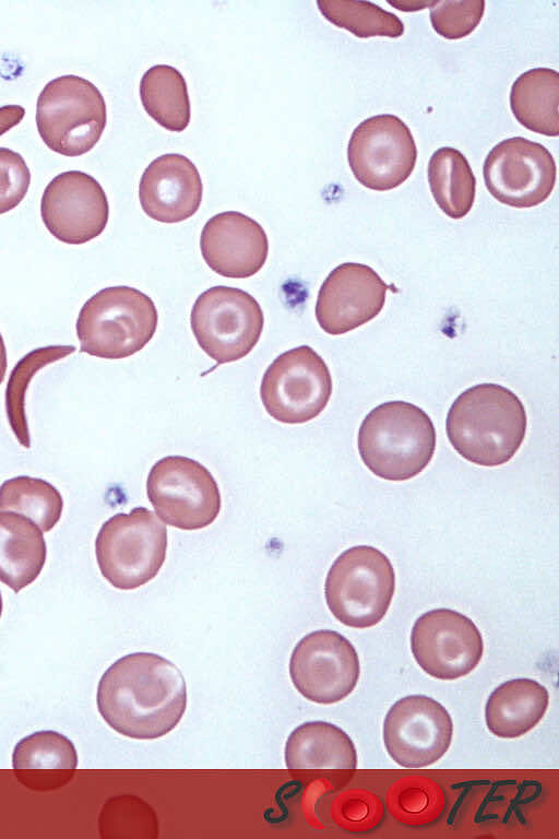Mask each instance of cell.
Segmentation results:
<instances>
[{"label": "cell", "instance_id": "14", "mask_svg": "<svg viewBox=\"0 0 559 839\" xmlns=\"http://www.w3.org/2000/svg\"><path fill=\"white\" fill-rule=\"evenodd\" d=\"M411 650L428 675L452 681L478 665L484 641L471 618L450 608H435L416 619L411 633Z\"/></svg>", "mask_w": 559, "mask_h": 839}, {"label": "cell", "instance_id": "5", "mask_svg": "<svg viewBox=\"0 0 559 839\" xmlns=\"http://www.w3.org/2000/svg\"><path fill=\"white\" fill-rule=\"evenodd\" d=\"M166 525L145 507L106 520L95 540L103 577L120 590H133L156 577L167 552Z\"/></svg>", "mask_w": 559, "mask_h": 839}, {"label": "cell", "instance_id": "13", "mask_svg": "<svg viewBox=\"0 0 559 839\" xmlns=\"http://www.w3.org/2000/svg\"><path fill=\"white\" fill-rule=\"evenodd\" d=\"M360 674L358 654L343 635L316 630L295 646L289 660V675L296 689L317 704H334L356 687Z\"/></svg>", "mask_w": 559, "mask_h": 839}, {"label": "cell", "instance_id": "26", "mask_svg": "<svg viewBox=\"0 0 559 839\" xmlns=\"http://www.w3.org/2000/svg\"><path fill=\"white\" fill-rule=\"evenodd\" d=\"M63 499L49 482L20 475L0 486V511H14L26 516L41 531H50L60 520Z\"/></svg>", "mask_w": 559, "mask_h": 839}, {"label": "cell", "instance_id": "30", "mask_svg": "<svg viewBox=\"0 0 559 839\" xmlns=\"http://www.w3.org/2000/svg\"><path fill=\"white\" fill-rule=\"evenodd\" d=\"M430 22L435 32L447 39H460L480 23L485 12L484 0L431 1Z\"/></svg>", "mask_w": 559, "mask_h": 839}, {"label": "cell", "instance_id": "34", "mask_svg": "<svg viewBox=\"0 0 559 839\" xmlns=\"http://www.w3.org/2000/svg\"><path fill=\"white\" fill-rule=\"evenodd\" d=\"M8 367L7 350L3 338L0 333V385L3 382Z\"/></svg>", "mask_w": 559, "mask_h": 839}, {"label": "cell", "instance_id": "28", "mask_svg": "<svg viewBox=\"0 0 559 839\" xmlns=\"http://www.w3.org/2000/svg\"><path fill=\"white\" fill-rule=\"evenodd\" d=\"M317 5L325 20L359 38H397L404 33V24L394 13L370 1L318 0Z\"/></svg>", "mask_w": 559, "mask_h": 839}, {"label": "cell", "instance_id": "24", "mask_svg": "<svg viewBox=\"0 0 559 839\" xmlns=\"http://www.w3.org/2000/svg\"><path fill=\"white\" fill-rule=\"evenodd\" d=\"M431 194L440 210L459 220L471 211L476 194V178L466 157L451 146L437 149L427 168Z\"/></svg>", "mask_w": 559, "mask_h": 839}, {"label": "cell", "instance_id": "19", "mask_svg": "<svg viewBox=\"0 0 559 839\" xmlns=\"http://www.w3.org/2000/svg\"><path fill=\"white\" fill-rule=\"evenodd\" d=\"M203 184L197 166L179 153L163 154L144 169L139 199L144 213L162 223H179L199 210Z\"/></svg>", "mask_w": 559, "mask_h": 839}, {"label": "cell", "instance_id": "32", "mask_svg": "<svg viewBox=\"0 0 559 839\" xmlns=\"http://www.w3.org/2000/svg\"><path fill=\"white\" fill-rule=\"evenodd\" d=\"M405 787L406 788H404L403 791L401 790V793L397 795L400 799L411 800L412 802L411 804L408 803L397 807L400 811L396 814L399 815L403 814L404 817L406 816L408 817L411 815V820H414L413 823L420 824L424 818L427 819V816L424 813L426 810L428 811L431 810L435 813L438 812L437 807L427 805V803L429 802H432V803L438 802L437 789L435 788L436 785L431 788L428 791V793H427V790L429 789V787L427 788V785H420V787L415 785L411 788L408 785H405ZM432 805H436V804H432Z\"/></svg>", "mask_w": 559, "mask_h": 839}, {"label": "cell", "instance_id": "3", "mask_svg": "<svg viewBox=\"0 0 559 839\" xmlns=\"http://www.w3.org/2000/svg\"><path fill=\"white\" fill-rule=\"evenodd\" d=\"M357 445L362 462L374 475L406 481L417 476L432 460L436 430L419 406L388 401L365 416Z\"/></svg>", "mask_w": 559, "mask_h": 839}, {"label": "cell", "instance_id": "25", "mask_svg": "<svg viewBox=\"0 0 559 839\" xmlns=\"http://www.w3.org/2000/svg\"><path fill=\"white\" fill-rule=\"evenodd\" d=\"M140 98L147 115L163 128L183 131L191 118V106L186 80L169 64H155L140 81Z\"/></svg>", "mask_w": 559, "mask_h": 839}, {"label": "cell", "instance_id": "10", "mask_svg": "<svg viewBox=\"0 0 559 839\" xmlns=\"http://www.w3.org/2000/svg\"><path fill=\"white\" fill-rule=\"evenodd\" d=\"M331 394L329 367L309 345L278 355L264 371L260 386L265 411L284 424H304L316 418Z\"/></svg>", "mask_w": 559, "mask_h": 839}, {"label": "cell", "instance_id": "7", "mask_svg": "<svg viewBox=\"0 0 559 839\" xmlns=\"http://www.w3.org/2000/svg\"><path fill=\"white\" fill-rule=\"evenodd\" d=\"M107 122L100 91L74 74L50 80L36 104V126L44 143L64 156H80L99 141Z\"/></svg>", "mask_w": 559, "mask_h": 839}, {"label": "cell", "instance_id": "31", "mask_svg": "<svg viewBox=\"0 0 559 839\" xmlns=\"http://www.w3.org/2000/svg\"><path fill=\"white\" fill-rule=\"evenodd\" d=\"M31 172L22 155L0 147V214L16 208L27 193Z\"/></svg>", "mask_w": 559, "mask_h": 839}, {"label": "cell", "instance_id": "8", "mask_svg": "<svg viewBox=\"0 0 559 839\" xmlns=\"http://www.w3.org/2000/svg\"><path fill=\"white\" fill-rule=\"evenodd\" d=\"M190 326L199 346L217 365L247 356L260 340L264 315L249 293L224 285L201 293Z\"/></svg>", "mask_w": 559, "mask_h": 839}, {"label": "cell", "instance_id": "27", "mask_svg": "<svg viewBox=\"0 0 559 839\" xmlns=\"http://www.w3.org/2000/svg\"><path fill=\"white\" fill-rule=\"evenodd\" d=\"M74 345H47L24 355L13 367L5 388V411L11 429L24 448L31 447L25 415V393L34 375L43 367L75 352Z\"/></svg>", "mask_w": 559, "mask_h": 839}, {"label": "cell", "instance_id": "6", "mask_svg": "<svg viewBox=\"0 0 559 839\" xmlns=\"http://www.w3.org/2000/svg\"><path fill=\"white\" fill-rule=\"evenodd\" d=\"M395 590L393 566L381 551L356 545L330 567L324 595L333 616L353 628H368L385 616Z\"/></svg>", "mask_w": 559, "mask_h": 839}, {"label": "cell", "instance_id": "16", "mask_svg": "<svg viewBox=\"0 0 559 839\" xmlns=\"http://www.w3.org/2000/svg\"><path fill=\"white\" fill-rule=\"evenodd\" d=\"M40 215L48 232L69 245H82L99 236L109 218L107 196L100 184L81 170L53 177L40 201Z\"/></svg>", "mask_w": 559, "mask_h": 839}, {"label": "cell", "instance_id": "23", "mask_svg": "<svg viewBox=\"0 0 559 839\" xmlns=\"http://www.w3.org/2000/svg\"><path fill=\"white\" fill-rule=\"evenodd\" d=\"M559 74L549 68L521 73L510 91V108L526 129L547 137L559 134Z\"/></svg>", "mask_w": 559, "mask_h": 839}, {"label": "cell", "instance_id": "12", "mask_svg": "<svg viewBox=\"0 0 559 839\" xmlns=\"http://www.w3.org/2000/svg\"><path fill=\"white\" fill-rule=\"evenodd\" d=\"M484 181L490 194L512 208H533L552 192L557 167L550 152L523 137L504 139L487 154Z\"/></svg>", "mask_w": 559, "mask_h": 839}, {"label": "cell", "instance_id": "15", "mask_svg": "<svg viewBox=\"0 0 559 839\" xmlns=\"http://www.w3.org/2000/svg\"><path fill=\"white\" fill-rule=\"evenodd\" d=\"M453 722L447 709L425 695L395 701L383 721V743L390 757L405 768L435 764L449 749Z\"/></svg>", "mask_w": 559, "mask_h": 839}, {"label": "cell", "instance_id": "9", "mask_svg": "<svg viewBox=\"0 0 559 839\" xmlns=\"http://www.w3.org/2000/svg\"><path fill=\"white\" fill-rule=\"evenodd\" d=\"M146 495L162 521L186 531L209 527L222 507L214 476L199 461L183 456H167L153 464Z\"/></svg>", "mask_w": 559, "mask_h": 839}, {"label": "cell", "instance_id": "1", "mask_svg": "<svg viewBox=\"0 0 559 839\" xmlns=\"http://www.w3.org/2000/svg\"><path fill=\"white\" fill-rule=\"evenodd\" d=\"M186 680L166 658L134 652L115 661L102 675L97 709L119 734L154 740L173 731L187 708Z\"/></svg>", "mask_w": 559, "mask_h": 839}, {"label": "cell", "instance_id": "17", "mask_svg": "<svg viewBox=\"0 0 559 839\" xmlns=\"http://www.w3.org/2000/svg\"><path fill=\"white\" fill-rule=\"evenodd\" d=\"M391 286L369 265L345 262L322 283L316 303L320 328L331 335L349 332L376 318Z\"/></svg>", "mask_w": 559, "mask_h": 839}, {"label": "cell", "instance_id": "20", "mask_svg": "<svg viewBox=\"0 0 559 839\" xmlns=\"http://www.w3.org/2000/svg\"><path fill=\"white\" fill-rule=\"evenodd\" d=\"M285 764L289 771L354 770L357 753L352 738L325 721L298 725L287 737Z\"/></svg>", "mask_w": 559, "mask_h": 839}, {"label": "cell", "instance_id": "2", "mask_svg": "<svg viewBox=\"0 0 559 839\" xmlns=\"http://www.w3.org/2000/svg\"><path fill=\"white\" fill-rule=\"evenodd\" d=\"M526 427V412L519 397L497 383H479L464 390L445 420L454 450L481 466L509 462L519 451Z\"/></svg>", "mask_w": 559, "mask_h": 839}, {"label": "cell", "instance_id": "18", "mask_svg": "<svg viewBox=\"0 0 559 839\" xmlns=\"http://www.w3.org/2000/svg\"><path fill=\"white\" fill-rule=\"evenodd\" d=\"M205 263L217 274L247 279L260 271L269 253L263 227L250 216L225 211L205 223L200 235Z\"/></svg>", "mask_w": 559, "mask_h": 839}, {"label": "cell", "instance_id": "33", "mask_svg": "<svg viewBox=\"0 0 559 839\" xmlns=\"http://www.w3.org/2000/svg\"><path fill=\"white\" fill-rule=\"evenodd\" d=\"M25 109L20 105L0 107V135L19 125L24 118Z\"/></svg>", "mask_w": 559, "mask_h": 839}, {"label": "cell", "instance_id": "11", "mask_svg": "<svg viewBox=\"0 0 559 839\" xmlns=\"http://www.w3.org/2000/svg\"><path fill=\"white\" fill-rule=\"evenodd\" d=\"M417 147L407 125L397 116L381 114L362 120L352 132L347 161L364 187L386 191L413 173Z\"/></svg>", "mask_w": 559, "mask_h": 839}, {"label": "cell", "instance_id": "21", "mask_svg": "<svg viewBox=\"0 0 559 839\" xmlns=\"http://www.w3.org/2000/svg\"><path fill=\"white\" fill-rule=\"evenodd\" d=\"M549 704L545 686L531 678H514L496 687L485 706L488 730L502 738H515L531 731Z\"/></svg>", "mask_w": 559, "mask_h": 839}, {"label": "cell", "instance_id": "29", "mask_svg": "<svg viewBox=\"0 0 559 839\" xmlns=\"http://www.w3.org/2000/svg\"><path fill=\"white\" fill-rule=\"evenodd\" d=\"M14 770H74L76 749L63 734L45 730L34 732L17 742L12 753Z\"/></svg>", "mask_w": 559, "mask_h": 839}, {"label": "cell", "instance_id": "35", "mask_svg": "<svg viewBox=\"0 0 559 839\" xmlns=\"http://www.w3.org/2000/svg\"><path fill=\"white\" fill-rule=\"evenodd\" d=\"M2 608H3V603H2V596H1V593H0V617H1V614H2Z\"/></svg>", "mask_w": 559, "mask_h": 839}, {"label": "cell", "instance_id": "22", "mask_svg": "<svg viewBox=\"0 0 559 839\" xmlns=\"http://www.w3.org/2000/svg\"><path fill=\"white\" fill-rule=\"evenodd\" d=\"M47 546L41 531L27 517L0 511V581L15 593L41 572Z\"/></svg>", "mask_w": 559, "mask_h": 839}, {"label": "cell", "instance_id": "4", "mask_svg": "<svg viewBox=\"0 0 559 839\" xmlns=\"http://www.w3.org/2000/svg\"><path fill=\"white\" fill-rule=\"evenodd\" d=\"M157 322L154 302L140 289L126 285L102 288L79 312L80 351L106 359L129 357L152 340Z\"/></svg>", "mask_w": 559, "mask_h": 839}]
</instances>
